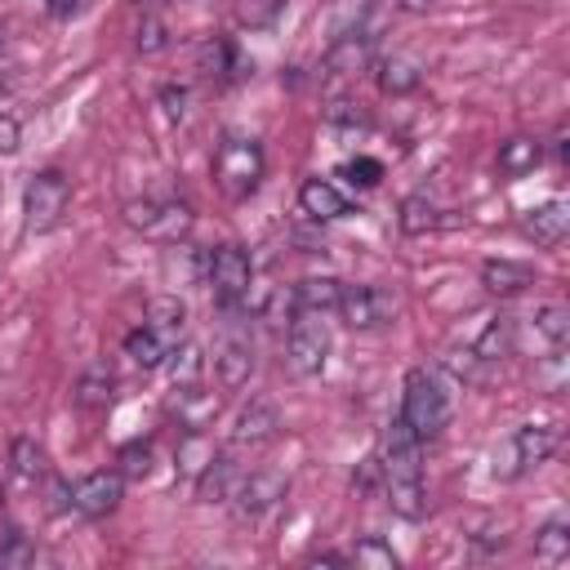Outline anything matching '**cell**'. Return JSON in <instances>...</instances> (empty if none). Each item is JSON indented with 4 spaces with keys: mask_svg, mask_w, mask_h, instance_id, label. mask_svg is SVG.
I'll return each instance as SVG.
<instances>
[{
    "mask_svg": "<svg viewBox=\"0 0 570 570\" xmlns=\"http://www.w3.org/2000/svg\"><path fill=\"white\" fill-rule=\"evenodd\" d=\"M419 436L405 428V419L396 414L383 428V445H379V481L383 494L392 503L396 517L419 521L428 512V490H423V463H419Z\"/></svg>",
    "mask_w": 570,
    "mask_h": 570,
    "instance_id": "1",
    "label": "cell"
},
{
    "mask_svg": "<svg viewBox=\"0 0 570 570\" xmlns=\"http://www.w3.org/2000/svg\"><path fill=\"white\" fill-rule=\"evenodd\" d=\"M450 414H454V405H450L445 379L436 370H428V365H414L405 374V383H401V419H405V428L419 441H436L445 432Z\"/></svg>",
    "mask_w": 570,
    "mask_h": 570,
    "instance_id": "2",
    "label": "cell"
},
{
    "mask_svg": "<svg viewBox=\"0 0 570 570\" xmlns=\"http://www.w3.org/2000/svg\"><path fill=\"white\" fill-rule=\"evenodd\" d=\"M263 174H267V156H263L258 138L240 134V129H227L214 147V187L227 200H249L258 191Z\"/></svg>",
    "mask_w": 570,
    "mask_h": 570,
    "instance_id": "3",
    "label": "cell"
},
{
    "mask_svg": "<svg viewBox=\"0 0 570 570\" xmlns=\"http://www.w3.org/2000/svg\"><path fill=\"white\" fill-rule=\"evenodd\" d=\"M120 218H125L138 236L156 240V245H183V240L191 236V227H196L191 205L169 200V196H138V200H125V205H120Z\"/></svg>",
    "mask_w": 570,
    "mask_h": 570,
    "instance_id": "4",
    "label": "cell"
},
{
    "mask_svg": "<svg viewBox=\"0 0 570 570\" xmlns=\"http://www.w3.org/2000/svg\"><path fill=\"white\" fill-rule=\"evenodd\" d=\"M71 209V178L62 169H40L22 187V232L49 236Z\"/></svg>",
    "mask_w": 570,
    "mask_h": 570,
    "instance_id": "5",
    "label": "cell"
},
{
    "mask_svg": "<svg viewBox=\"0 0 570 570\" xmlns=\"http://www.w3.org/2000/svg\"><path fill=\"white\" fill-rule=\"evenodd\" d=\"M205 281L218 298V307H240L254 285V263L240 245H214L205 258Z\"/></svg>",
    "mask_w": 570,
    "mask_h": 570,
    "instance_id": "6",
    "label": "cell"
},
{
    "mask_svg": "<svg viewBox=\"0 0 570 570\" xmlns=\"http://www.w3.org/2000/svg\"><path fill=\"white\" fill-rule=\"evenodd\" d=\"M285 347H289L294 374H303V379L321 374L325 361H330V321H325V312H289Z\"/></svg>",
    "mask_w": 570,
    "mask_h": 570,
    "instance_id": "7",
    "label": "cell"
},
{
    "mask_svg": "<svg viewBox=\"0 0 570 570\" xmlns=\"http://www.w3.org/2000/svg\"><path fill=\"white\" fill-rule=\"evenodd\" d=\"M557 445H561V432H557L552 423H521V428L503 441V468L494 463V476L512 481V476H521V472L548 463V459L557 454Z\"/></svg>",
    "mask_w": 570,
    "mask_h": 570,
    "instance_id": "8",
    "label": "cell"
},
{
    "mask_svg": "<svg viewBox=\"0 0 570 570\" xmlns=\"http://www.w3.org/2000/svg\"><path fill=\"white\" fill-rule=\"evenodd\" d=\"M334 312L343 316L347 330H383L396 316V294L383 285H343Z\"/></svg>",
    "mask_w": 570,
    "mask_h": 570,
    "instance_id": "9",
    "label": "cell"
},
{
    "mask_svg": "<svg viewBox=\"0 0 570 570\" xmlns=\"http://www.w3.org/2000/svg\"><path fill=\"white\" fill-rule=\"evenodd\" d=\"M120 499H125V476H120V468H98V472H85L76 485H67V503H71L80 517H89V521L111 517V512L120 508Z\"/></svg>",
    "mask_w": 570,
    "mask_h": 570,
    "instance_id": "10",
    "label": "cell"
},
{
    "mask_svg": "<svg viewBox=\"0 0 570 570\" xmlns=\"http://www.w3.org/2000/svg\"><path fill=\"white\" fill-rule=\"evenodd\" d=\"M285 490H289V481H285L281 472L258 468V472H245V476H240V485H236L232 503H236V512H240V517H263L267 508H276V503L285 499Z\"/></svg>",
    "mask_w": 570,
    "mask_h": 570,
    "instance_id": "11",
    "label": "cell"
},
{
    "mask_svg": "<svg viewBox=\"0 0 570 570\" xmlns=\"http://www.w3.org/2000/svg\"><path fill=\"white\" fill-rule=\"evenodd\" d=\"M525 236L534 240V245H543V249H557L566 236H570V205L561 200V196H548V200H539L534 209H525Z\"/></svg>",
    "mask_w": 570,
    "mask_h": 570,
    "instance_id": "12",
    "label": "cell"
},
{
    "mask_svg": "<svg viewBox=\"0 0 570 570\" xmlns=\"http://www.w3.org/2000/svg\"><path fill=\"white\" fill-rule=\"evenodd\" d=\"M281 432V414H276V405L272 401H263V396H254L240 414H236V428H232V445H249V450H258V445H267L272 436Z\"/></svg>",
    "mask_w": 570,
    "mask_h": 570,
    "instance_id": "13",
    "label": "cell"
},
{
    "mask_svg": "<svg viewBox=\"0 0 570 570\" xmlns=\"http://www.w3.org/2000/svg\"><path fill=\"white\" fill-rule=\"evenodd\" d=\"M214 370H218V383L227 392L245 387L249 374H254V343H249V334H227L218 343V352H214Z\"/></svg>",
    "mask_w": 570,
    "mask_h": 570,
    "instance_id": "14",
    "label": "cell"
},
{
    "mask_svg": "<svg viewBox=\"0 0 570 570\" xmlns=\"http://www.w3.org/2000/svg\"><path fill=\"white\" fill-rule=\"evenodd\" d=\"M240 476H245V472L236 468L232 454H214V459L196 472V499H200V503H232Z\"/></svg>",
    "mask_w": 570,
    "mask_h": 570,
    "instance_id": "15",
    "label": "cell"
},
{
    "mask_svg": "<svg viewBox=\"0 0 570 570\" xmlns=\"http://www.w3.org/2000/svg\"><path fill=\"white\" fill-rule=\"evenodd\" d=\"M298 209L316 223H334V218L347 214V196L330 178H303L298 183Z\"/></svg>",
    "mask_w": 570,
    "mask_h": 570,
    "instance_id": "16",
    "label": "cell"
},
{
    "mask_svg": "<svg viewBox=\"0 0 570 570\" xmlns=\"http://www.w3.org/2000/svg\"><path fill=\"white\" fill-rule=\"evenodd\" d=\"M494 165H499L503 178H525V174H534L543 165V142L530 138V134H512V138L499 142Z\"/></svg>",
    "mask_w": 570,
    "mask_h": 570,
    "instance_id": "17",
    "label": "cell"
},
{
    "mask_svg": "<svg viewBox=\"0 0 570 570\" xmlns=\"http://www.w3.org/2000/svg\"><path fill=\"white\" fill-rule=\"evenodd\" d=\"M481 285L490 294H499V298H512V294H521V289L534 285V267L530 263H517V258H490L481 267Z\"/></svg>",
    "mask_w": 570,
    "mask_h": 570,
    "instance_id": "18",
    "label": "cell"
},
{
    "mask_svg": "<svg viewBox=\"0 0 570 570\" xmlns=\"http://www.w3.org/2000/svg\"><path fill=\"white\" fill-rule=\"evenodd\" d=\"M374 80H379V89H383L387 98H405V94H414V89L423 85V71H419L414 58L392 53V58H379V62H374Z\"/></svg>",
    "mask_w": 570,
    "mask_h": 570,
    "instance_id": "19",
    "label": "cell"
},
{
    "mask_svg": "<svg viewBox=\"0 0 570 570\" xmlns=\"http://www.w3.org/2000/svg\"><path fill=\"white\" fill-rule=\"evenodd\" d=\"M142 325L156 330L160 338H178L187 330V303L178 294H151L142 307Z\"/></svg>",
    "mask_w": 570,
    "mask_h": 570,
    "instance_id": "20",
    "label": "cell"
},
{
    "mask_svg": "<svg viewBox=\"0 0 570 570\" xmlns=\"http://www.w3.org/2000/svg\"><path fill=\"white\" fill-rule=\"evenodd\" d=\"M338 294H343V281H334V276H303L294 285L289 303H294V312H325L330 316L338 307Z\"/></svg>",
    "mask_w": 570,
    "mask_h": 570,
    "instance_id": "21",
    "label": "cell"
},
{
    "mask_svg": "<svg viewBox=\"0 0 570 570\" xmlns=\"http://www.w3.org/2000/svg\"><path fill=\"white\" fill-rule=\"evenodd\" d=\"M396 227L405 236H428V232H441L445 227V209L432 205L428 196H405L401 209H396Z\"/></svg>",
    "mask_w": 570,
    "mask_h": 570,
    "instance_id": "22",
    "label": "cell"
},
{
    "mask_svg": "<svg viewBox=\"0 0 570 570\" xmlns=\"http://www.w3.org/2000/svg\"><path fill=\"white\" fill-rule=\"evenodd\" d=\"M125 356H129L138 370H160L165 356H169V338H160V334L147 330V325H134V330L125 334Z\"/></svg>",
    "mask_w": 570,
    "mask_h": 570,
    "instance_id": "23",
    "label": "cell"
},
{
    "mask_svg": "<svg viewBox=\"0 0 570 570\" xmlns=\"http://www.w3.org/2000/svg\"><path fill=\"white\" fill-rule=\"evenodd\" d=\"M365 62H370V40H365L361 31H343V36H334V45H330V53H325V67H330V71L352 76V71H361Z\"/></svg>",
    "mask_w": 570,
    "mask_h": 570,
    "instance_id": "24",
    "label": "cell"
},
{
    "mask_svg": "<svg viewBox=\"0 0 570 570\" xmlns=\"http://www.w3.org/2000/svg\"><path fill=\"white\" fill-rule=\"evenodd\" d=\"M174 410H178V423L183 428H200L218 410V401L200 383H183V387H174Z\"/></svg>",
    "mask_w": 570,
    "mask_h": 570,
    "instance_id": "25",
    "label": "cell"
},
{
    "mask_svg": "<svg viewBox=\"0 0 570 570\" xmlns=\"http://www.w3.org/2000/svg\"><path fill=\"white\" fill-rule=\"evenodd\" d=\"M9 463L22 481H40L49 472V450L36 441V436H13L9 441Z\"/></svg>",
    "mask_w": 570,
    "mask_h": 570,
    "instance_id": "26",
    "label": "cell"
},
{
    "mask_svg": "<svg viewBox=\"0 0 570 570\" xmlns=\"http://www.w3.org/2000/svg\"><path fill=\"white\" fill-rule=\"evenodd\" d=\"M534 330H539V338H543L552 352H561V343H566V334H570V312H566V303H539V307H534Z\"/></svg>",
    "mask_w": 570,
    "mask_h": 570,
    "instance_id": "27",
    "label": "cell"
},
{
    "mask_svg": "<svg viewBox=\"0 0 570 570\" xmlns=\"http://www.w3.org/2000/svg\"><path fill=\"white\" fill-rule=\"evenodd\" d=\"M214 454H218V450H214V441H209L200 428H187V432H183V441H178V454H174V459H178V468L196 481V472H200Z\"/></svg>",
    "mask_w": 570,
    "mask_h": 570,
    "instance_id": "28",
    "label": "cell"
},
{
    "mask_svg": "<svg viewBox=\"0 0 570 570\" xmlns=\"http://www.w3.org/2000/svg\"><path fill=\"white\" fill-rule=\"evenodd\" d=\"M534 557L539 561H566L570 557V525L566 521H543L539 530H534Z\"/></svg>",
    "mask_w": 570,
    "mask_h": 570,
    "instance_id": "29",
    "label": "cell"
},
{
    "mask_svg": "<svg viewBox=\"0 0 570 570\" xmlns=\"http://www.w3.org/2000/svg\"><path fill=\"white\" fill-rule=\"evenodd\" d=\"M352 561L365 566V570H396V566H401L396 548H392L387 539H379V534H365V539L352 548Z\"/></svg>",
    "mask_w": 570,
    "mask_h": 570,
    "instance_id": "30",
    "label": "cell"
},
{
    "mask_svg": "<svg viewBox=\"0 0 570 570\" xmlns=\"http://www.w3.org/2000/svg\"><path fill=\"white\" fill-rule=\"evenodd\" d=\"M481 361H503L508 352H512V321L508 316H494L490 325H485V334H481V343L472 347Z\"/></svg>",
    "mask_w": 570,
    "mask_h": 570,
    "instance_id": "31",
    "label": "cell"
},
{
    "mask_svg": "<svg viewBox=\"0 0 570 570\" xmlns=\"http://www.w3.org/2000/svg\"><path fill=\"white\" fill-rule=\"evenodd\" d=\"M174 361H169V374H174V387H183V383H200V370H205V356H200V347L196 343H187V347H178V352H169Z\"/></svg>",
    "mask_w": 570,
    "mask_h": 570,
    "instance_id": "32",
    "label": "cell"
},
{
    "mask_svg": "<svg viewBox=\"0 0 570 570\" xmlns=\"http://www.w3.org/2000/svg\"><path fill=\"white\" fill-rule=\"evenodd\" d=\"M151 459H156L151 441H129V445L120 450V459H116V463H120V476H125V481H129V476L138 481V476H147V472H151Z\"/></svg>",
    "mask_w": 570,
    "mask_h": 570,
    "instance_id": "33",
    "label": "cell"
},
{
    "mask_svg": "<svg viewBox=\"0 0 570 570\" xmlns=\"http://www.w3.org/2000/svg\"><path fill=\"white\" fill-rule=\"evenodd\" d=\"M111 387H116V379H111L107 370H89V374H80V383H76V392H80L85 405H107V401H111Z\"/></svg>",
    "mask_w": 570,
    "mask_h": 570,
    "instance_id": "34",
    "label": "cell"
},
{
    "mask_svg": "<svg viewBox=\"0 0 570 570\" xmlns=\"http://www.w3.org/2000/svg\"><path fill=\"white\" fill-rule=\"evenodd\" d=\"M338 174H343L352 187H379V178H383V165H379L374 156H356V160H347Z\"/></svg>",
    "mask_w": 570,
    "mask_h": 570,
    "instance_id": "35",
    "label": "cell"
},
{
    "mask_svg": "<svg viewBox=\"0 0 570 570\" xmlns=\"http://www.w3.org/2000/svg\"><path fill=\"white\" fill-rule=\"evenodd\" d=\"M36 561V548L22 530H9L4 543H0V566H31Z\"/></svg>",
    "mask_w": 570,
    "mask_h": 570,
    "instance_id": "36",
    "label": "cell"
},
{
    "mask_svg": "<svg viewBox=\"0 0 570 570\" xmlns=\"http://www.w3.org/2000/svg\"><path fill=\"white\" fill-rule=\"evenodd\" d=\"M138 49H142V53H160V49H165V27H160V18L147 13V18L138 22Z\"/></svg>",
    "mask_w": 570,
    "mask_h": 570,
    "instance_id": "37",
    "label": "cell"
},
{
    "mask_svg": "<svg viewBox=\"0 0 570 570\" xmlns=\"http://www.w3.org/2000/svg\"><path fill=\"white\" fill-rule=\"evenodd\" d=\"M334 125H365V111H361V102L352 107V102H334L330 111H325Z\"/></svg>",
    "mask_w": 570,
    "mask_h": 570,
    "instance_id": "38",
    "label": "cell"
},
{
    "mask_svg": "<svg viewBox=\"0 0 570 570\" xmlns=\"http://www.w3.org/2000/svg\"><path fill=\"white\" fill-rule=\"evenodd\" d=\"M0 151H18V120L0 111Z\"/></svg>",
    "mask_w": 570,
    "mask_h": 570,
    "instance_id": "39",
    "label": "cell"
},
{
    "mask_svg": "<svg viewBox=\"0 0 570 570\" xmlns=\"http://www.w3.org/2000/svg\"><path fill=\"white\" fill-rule=\"evenodd\" d=\"M85 9V0H49V13L53 18H76Z\"/></svg>",
    "mask_w": 570,
    "mask_h": 570,
    "instance_id": "40",
    "label": "cell"
},
{
    "mask_svg": "<svg viewBox=\"0 0 570 570\" xmlns=\"http://www.w3.org/2000/svg\"><path fill=\"white\" fill-rule=\"evenodd\" d=\"M160 98H165V111H169V116H183V102H187V94H183V89H165Z\"/></svg>",
    "mask_w": 570,
    "mask_h": 570,
    "instance_id": "41",
    "label": "cell"
},
{
    "mask_svg": "<svg viewBox=\"0 0 570 570\" xmlns=\"http://www.w3.org/2000/svg\"><path fill=\"white\" fill-rule=\"evenodd\" d=\"M410 13H423V9H432V0H401Z\"/></svg>",
    "mask_w": 570,
    "mask_h": 570,
    "instance_id": "42",
    "label": "cell"
},
{
    "mask_svg": "<svg viewBox=\"0 0 570 570\" xmlns=\"http://www.w3.org/2000/svg\"><path fill=\"white\" fill-rule=\"evenodd\" d=\"M4 45H9V40H4V27H0V53H4Z\"/></svg>",
    "mask_w": 570,
    "mask_h": 570,
    "instance_id": "43",
    "label": "cell"
},
{
    "mask_svg": "<svg viewBox=\"0 0 570 570\" xmlns=\"http://www.w3.org/2000/svg\"><path fill=\"white\" fill-rule=\"evenodd\" d=\"M0 517H4V490H0Z\"/></svg>",
    "mask_w": 570,
    "mask_h": 570,
    "instance_id": "44",
    "label": "cell"
}]
</instances>
